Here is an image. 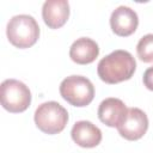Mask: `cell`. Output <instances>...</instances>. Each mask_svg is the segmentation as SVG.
<instances>
[{
    "label": "cell",
    "instance_id": "9",
    "mask_svg": "<svg viewBox=\"0 0 153 153\" xmlns=\"http://www.w3.org/2000/svg\"><path fill=\"white\" fill-rule=\"evenodd\" d=\"M128 108L118 98H105L98 106V118L105 126L117 128L126 117Z\"/></svg>",
    "mask_w": 153,
    "mask_h": 153
},
{
    "label": "cell",
    "instance_id": "3",
    "mask_svg": "<svg viewBox=\"0 0 153 153\" xmlns=\"http://www.w3.org/2000/svg\"><path fill=\"white\" fill-rule=\"evenodd\" d=\"M33 120L36 127L41 131L48 135H54L65 129L68 122V112L60 103L50 100L38 105Z\"/></svg>",
    "mask_w": 153,
    "mask_h": 153
},
{
    "label": "cell",
    "instance_id": "1",
    "mask_svg": "<svg viewBox=\"0 0 153 153\" xmlns=\"http://www.w3.org/2000/svg\"><path fill=\"white\" fill-rule=\"evenodd\" d=\"M136 69L134 56L122 49L114 50L104 56L97 66V73L102 81L106 84H118L129 80Z\"/></svg>",
    "mask_w": 153,
    "mask_h": 153
},
{
    "label": "cell",
    "instance_id": "12",
    "mask_svg": "<svg viewBox=\"0 0 153 153\" xmlns=\"http://www.w3.org/2000/svg\"><path fill=\"white\" fill-rule=\"evenodd\" d=\"M137 57L146 63L153 62V33L142 36L136 45Z\"/></svg>",
    "mask_w": 153,
    "mask_h": 153
},
{
    "label": "cell",
    "instance_id": "2",
    "mask_svg": "<svg viewBox=\"0 0 153 153\" xmlns=\"http://www.w3.org/2000/svg\"><path fill=\"white\" fill-rule=\"evenodd\" d=\"M6 35L12 45L25 49L32 47L38 41L39 26L32 16L17 14L8 20Z\"/></svg>",
    "mask_w": 153,
    "mask_h": 153
},
{
    "label": "cell",
    "instance_id": "7",
    "mask_svg": "<svg viewBox=\"0 0 153 153\" xmlns=\"http://www.w3.org/2000/svg\"><path fill=\"white\" fill-rule=\"evenodd\" d=\"M139 25L137 13L128 6H118L110 16V26L114 33L121 37L133 35Z\"/></svg>",
    "mask_w": 153,
    "mask_h": 153
},
{
    "label": "cell",
    "instance_id": "8",
    "mask_svg": "<svg viewBox=\"0 0 153 153\" xmlns=\"http://www.w3.org/2000/svg\"><path fill=\"white\" fill-rule=\"evenodd\" d=\"M72 140L80 147L93 148L102 141V130L90 121H78L71 130Z\"/></svg>",
    "mask_w": 153,
    "mask_h": 153
},
{
    "label": "cell",
    "instance_id": "10",
    "mask_svg": "<svg viewBox=\"0 0 153 153\" xmlns=\"http://www.w3.org/2000/svg\"><path fill=\"white\" fill-rule=\"evenodd\" d=\"M42 18L50 29H59L69 18V4L67 0H47L42 7Z\"/></svg>",
    "mask_w": 153,
    "mask_h": 153
},
{
    "label": "cell",
    "instance_id": "13",
    "mask_svg": "<svg viewBox=\"0 0 153 153\" xmlns=\"http://www.w3.org/2000/svg\"><path fill=\"white\" fill-rule=\"evenodd\" d=\"M142 81H143V85L148 90L153 91V66L145 71L143 76H142Z\"/></svg>",
    "mask_w": 153,
    "mask_h": 153
},
{
    "label": "cell",
    "instance_id": "4",
    "mask_svg": "<svg viewBox=\"0 0 153 153\" xmlns=\"http://www.w3.org/2000/svg\"><path fill=\"white\" fill-rule=\"evenodd\" d=\"M60 94L71 105L82 108L93 100L94 86L86 76L69 75L61 81Z\"/></svg>",
    "mask_w": 153,
    "mask_h": 153
},
{
    "label": "cell",
    "instance_id": "5",
    "mask_svg": "<svg viewBox=\"0 0 153 153\" xmlns=\"http://www.w3.org/2000/svg\"><path fill=\"white\" fill-rule=\"evenodd\" d=\"M1 105L12 114L25 111L31 104V91L17 79H6L0 86Z\"/></svg>",
    "mask_w": 153,
    "mask_h": 153
},
{
    "label": "cell",
    "instance_id": "6",
    "mask_svg": "<svg viewBox=\"0 0 153 153\" xmlns=\"http://www.w3.org/2000/svg\"><path fill=\"white\" fill-rule=\"evenodd\" d=\"M148 129V117L139 108H128L127 115L117 127L122 137L129 141L141 139Z\"/></svg>",
    "mask_w": 153,
    "mask_h": 153
},
{
    "label": "cell",
    "instance_id": "11",
    "mask_svg": "<svg viewBox=\"0 0 153 153\" xmlns=\"http://www.w3.org/2000/svg\"><path fill=\"white\" fill-rule=\"evenodd\" d=\"M99 55V47L96 41L88 37H80L69 48V57L78 65L92 63Z\"/></svg>",
    "mask_w": 153,
    "mask_h": 153
}]
</instances>
